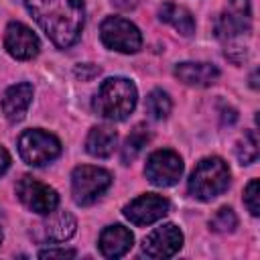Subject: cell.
Segmentation results:
<instances>
[{
  "instance_id": "6da1fadb",
  "label": "cell",
  "mask_w": 260,
  "mask_h": 260,
  "mask_svg": "<svg viewBox=\"0 0 260 260\" xmlns=\"http://www.w3.org/2000/svg\"><path fill=\"white\" fill-rule=\"evenodd\" d=\"M24 4L53 45L69 49L77 43L85 22L83 0H24Z\"/></svg>"
},
{
  "instance_id": "7a4b0ae2",
  "label": "cell",
  "mask_w": 260,
  "mask_h": 260,
  "mask_svg": "<svg viewBox=\"0 0 260 260\" xmlns=\"http://www.w3.org/2000/svg\"><path fill=\"white\" fill-rule=\"evenodd\" d=\"M136 100H138V91L130 79L110 77V79L102 81V85L91 102V108L98 116H102L106 120L122 122L136 108Z\"/></svg>"
},
{
  "instance_id": "3957f363",
  "label": "cell",
  "mask_w": 260,
  "mask_h": 260,
  "mask_svg": "<svg viewBox=\"0 0 260 260\" xmlns=\"http://www.w3.org/2000/svg\"><path fill=\"white\" fill-rule=\"evenodd\" d=\"M230 185V169L228 162L219 156H207L197 162L187 183L189 193L199 201H211L221 195Z\"/></svg>"
},
{
  "instance_id": "277c9868",
  "label": "cell",
  "mask_w": 260,
  "mask_h": 260,
  "mask_svg": "<svg viewBox=\"0 0 260 260\" xmlns=\"http://www.w3.org/2000/svg\"><path fill=\"white\" fill-rule=\"evenodd\" d=\"M112 185V175L106 169L81 165L73 169L71 175V195L73 201L81 207L95 203Z\"/></svg>"
},
{
  "instance_id": "5b68a950",
  "label": "cell",
  "mask_w": 260,
  "mask_h": 260,
  "mask_svg": "<svg viewBox=\"0 0 260 260\" xmlns=\"http://www.w3.org/2000/svg\"><path fill=\"white\" fill-rule=\"evenodd\" d=\"M20 158L30 167H41L55 160L61 154V142L45 130H26L18 138Z\"/></svg>"
},
{
  "instance_id": "8992f818",
  "label": "cell",
  "mask_w": 260,
  "mask_h": 260,
  "mask_svg": "<svg viewBox=\"0 0 260 260\" xmlns=\"http://www.w3.org/2000/svg\"><path fill=\"white\" fill-rule=\"evenodd\" d=\"M102 43L120 53H136L142 45V35L138 26L122 16H108L100 26Z\"/></svg>"
},
{
  "instance_id": "52a82bcc",
  "label": "cell",
  "mask_w": 260,
  "mask_h": 260,
  "mask_svg": "<svg viewBox=\"0 0 260 260\" xmlns=\"http://www.w3.org/2000/svg\"><path fill=\"white\" fill-rule=\"evenodd\" d=\"M252 28L250 0H230L223 12L215 18V37L221 41H236Z\"/></svg>"
},
{
  "instance_id": "ba28073f",
  "label": "cell",
  "mask_w": 260,
  "mask_h": 260,
  "mask_svg": "<svg viewBox=\"0 0 260 260\" xmlns=\"http://www.w3.org/2000/svg\"><path fill=\"white\" fill-rule=\"evenodd\" d=\"M16 195L20 199V203L35 211V213H41V215H47L51 211L57 209L59 205V195L53 187L41 183L39 179L30 177V175H24L18 183H16Z\"/></svg>"
},
{
  "instance_id": "9c48e42d",
  "label": "cell",
  "mask_w": 260,
  "mask_h": 260,
  "mask_svg": "<svg viewBox=\"0 0 260 260\" xmlns=\"http://www.w3.org/2000/svg\"><path fill=\"white\" fill-rule=\"evenodd\" d=\"M146 179L156 187H171L183 175V160L175 150L160 148L146 158Z\"/></svg>"
},
{
  "instance_id": "30bf717a",
  "label": "cell",
  "mask_w": 260,
  "mask_h": 260,
  "mask_svg": "<svg viewBox=\"0 0 260 260\" xmlns=\"http://www.w3.org/2000/svg\"><path fill=\"white\" fill-rule=\"evenodd\" d=\"M171 209V203L167 197L156 193H146L136 199H132L128 205H124V217L134 225H148L165 217Z\"/></svg>"
},
{
  "instance_id": "8fae6325",
  "label": "cell",
  "mask_w": 260,
  "mask_h": 260,
  "mask_svg": "<svg viewBox=\"0 0 260 260\" xmlns=\"http://www.w3.org/2000/svg\"><path fill=\"white\" fill-rule=\"evenodd\" d=\"M181 246H183V232L175 223H165L152 230L144 238L142 252L148 258H171L181 250Z\"/></svg>"
},
{
  "instance_id": "7c38bea8",
  "label": "cell",
  "mask_w": 260,
  "mask_h": 260,
  "mask_svg": "<svg viewBox=\"0 0 260 260\" xmlns=\"http://www.w3.org/2000/svg\"><path fill=\"white\" fill-rule=\"evenodd\" d=\"M4 47L14 59L28 61V59L37 57L41 43H39V37L26 24L10 22L6 26V32H4Z\"/></svg>"
},
{
  "instance_id": "4fadbf2b",
  "label": "cell",
  "mask_w": 260,
  "mask_h": 260,
  "mask_svg": "<svg viewBox=\"0 0 260 260\" xmlns=\"http://www.w3.org/2000/svg\"><path fill=\"white\" fill-rule=\"evenodd\" d=\"M32 102L30 83H14L2 95V112L8 122H20Z\"/></svg>"
},
{
  "instance_id": "5bb4252c",
  "label": "cell",
  "mask_w": 260,
  "mask_h": 260,
  "mask_svg": "<svg viewBox=\"0 0 260 260\" xmlns=\"http://www.w3.org/2000/svg\"><path fill=\"white\" fill-rule=\"evenodd\" d=\"M132 242H134V236L128 228L120 223L108 225L100 234V252L106 258H120L132 248Z\"/></svg>"
},
{
  "instance_id": "9a60e30c",
  "label": "cell",
  "mask_w": 260,
  "mask_h": 260,
  "mask_svg": "<svg viewBox=\"0 0 260 260\" xmlns=\"http://www.w3.org/2000/svg\"><path fill=\"white\" fill-rule=\"evenodd\" d=\"M175 75L179 77V81L187 83V85H197V87H205L217 81L219 77V69L211 63H179L175 67Z\"/></svg>"
},
{
  "instance_id": "2e32d148",
  "label": "cell",
  "mask_w": 260,
  "mask_h": 260,
  "mask_svg": "<svg viewBox=\"0 0 260 260\" xmlns=\"http://www.w3.org/2000/svg\"><path fill=\"white\" fill-rule=\"evenodd\" d=\"M49 217L41 223L43 238L49 242H65L75 234L77 221L69 211H51Z\"/></svg>"
},
{
  "instance_id": "e0dca14e",
  "label": "cell",
  "mask_w": 260,
  "mask_h": 260,
  "mask_svg": "<svg viewBox=\"0 0 260 260\" xmlns=\"http://www.w3.org/2000/svg\"><path fill=\"white\" fill-rule=\"evenodd\" d=\"M118 142V134L110 126H93L85 138V150L95 158H108Z\"/></svg>"
},
{
  "instance_id": "ac0fdd59",
  "label": "cell",
  "mask_w": 260,
  "mask_h": 260,
  "mask_svg": "<svg viewBox=\"0 0 260 260\" xmlns=\"http://www.w3.org/2000/svg\"><path fill=\"white\" fill-rule=\"evenodd\" d=\"M158 18L167 24H171L175 30H179L183 37H191L195 32V18L191 16V12L179 4L167 2L160 6L158 10Z\"/></svg>"
},
{
  "instance_id": "d6986e66",
  "label": "cell",
  "mask_w": 260,
  "mask_h": 260,
  "mask_svg": "<svg viewBox=\"0 0 260 260\" xmlns=\"http://www.w3.org/2000/svg\"><path fill=\"white\" fill-rule=\"evenodd\" d=\"M148 140H150L148 128H144L142 124H138V126L128 134V138L124 140V146H122V162H124V165H130V162L142 152V148L146 146Z\"/></svg>"
},
{
  "instance_id": "ffe728a7",
  "label": "cell",
  "mask_w": 260,
  "mask_h": 260,
  "mask_svg": "<svg viewBox=\"0 0 260 260\" xmlns=\"http://www.w3.org/2000/svg\"><path fill=\"white\" fill-rule=\"evenodd\" d=\"M171 108H173V102L169 98L167 91L162 89H152L148 95H146V112L150 114V118L154 120H165L169 114H171Z\"/></svg>"
},
{
  "instance_id": "44dd1931",
  "label": "cell",
  "mask_w": 260,
  "mask_h": 260,
  "mask_svg": "<svg viewBox=\"0 0 260 260\" xmlns=\"http://www.w3.org/2000/svg\"><path fill=\"white\" fill-rule=\"evenodd\" d=\"M258 144L260 142H258L256 130H248L244 134V138L238 142V148H236V156H238L240 165H252V162H256L258 152H260Z\"/></svg>"
},
{
  "instance_id": "7402d4cb",
  "label": "cell",
  "mask_w": 260,
  "mask_h": 260,
  "mask_svg": "<svg viewBox=\"0 0 260 260\" xmlns=\"http://www.w3.org/2000/svg\"><path fill=\"white\" fill-rule=\"evenodd\" d=\"M238 225V217L234 213L232 207H219L215 211V215L209 219V228L213 232H219V234H228V232H234Z\"/></svg>"
},
{
  "instance_id": "603a6c76",
  "label": "cell",
  "mask_w": 260,
  "mask_h": 260,
  "mask_svg": "<svg viewBox=\"0 0 260 260\" xmlns=\"http://www.w3.org/2000/svg\"><path fill=\"white\" fill-rule=\"evenodd\" d=\"M258 189H260L258 179H252V181L246 185V189H244V205H246V209H248L254 217L260 213V203H258L260 193H258Z\"/></svg>"
},
{
  "instance_id": "cb8c5ba5",
  "label": "cell",
  "mask_w": 260,
  "mask_h": 260,
  "mask_svg": "<svg viewBox=\"0 0 260 260\" xmlns=\"http://www.w3.org/2000/svg\"><path fill=\"white\" fill-rule=\"evenodd\" d=\"M75 250H65V248H49V250H41L39 258H73Z\"/></svg>"
},
{
  "instance_id": "d4e9b609",
  "label": "cell",
  "mask_w": 260,
  "mask_h": 260,
  "mask_svg": "<svg viewBox=\"0 0 260 260\" xmlns=\"http://www.w3.org/2000/svg\"><path fill=\"white\" fill-rule=\"evenodd\" d=\"M98 73H100V67L91 65V63H83V65H77V67H75V75L81 77L83 81H89V79L95 77Z\"/></svg>"
},
{
  "instance_id": "484cf974",
  "label": "cell",
  "mask_w": 260,
  "mask_h": 260,
  "mask_svg": "<svg viewBox=\"0 0 260 260\" xmlns=\"http://www.w3.org/2000/svg\"><path fill=\"white\" fill-rule=\"evenodd\" d=\"M8 167H10V154H8V150H6V148H2V146H0V177L8 171Z\"/></svg>"
},
{
  "instance_id": "4316f807",
  "label": "cell",
  "mask_w": 260,
  "mask_h": 260,
  "mask_svg": "<svg viewBox=\"0 0 260 260\" xmlns=\"http://www.w3.org/2000/svg\"><path fill=\"white\" fill-rule=\"evenodd\" d=\"M112 4L120 10H132V8H136L138 0H112Z\"/></svg>"
},
{
  "instance_id": "83f0119b",
  "label": "cell",
  "mask_w": 260,
  "mask_h": 260,
  "mask_svg": "<svg viewBox=\"0 0 260 260\" xmlns=\"http://www.w3.org/2000/svg\"><path fill=\"white\" fill-rule=\"evenodd\" d=\"M0 242H2V230H0Z\"/></svg>"
}]
</instances>
